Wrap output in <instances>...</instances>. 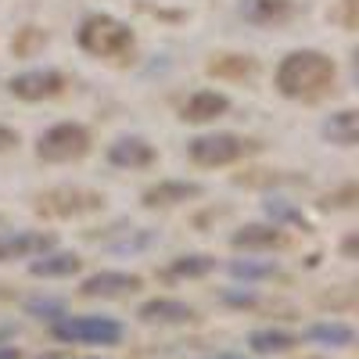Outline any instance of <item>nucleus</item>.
<instances>
[{
	"instance_id": "obj_1",
	"label": "nucleus",
	"mask_w": 359,
	"mask_h": 359,
	"mask_svg": "<svg viewBox=\"0 0 359 359\" xmlns=\"http://www.w3.org/2000/svg\"><path fill=\"white\" fill-rule=\"evenodd\" d=\"M334 62L320 50H294L277 69V86L284 97L294 101H320L334 90Z\"/></svg>"
},
{
	"instance_id": "obj_22",
	"label": "nucleus",
	"mask_w": 359,
	"mask_h": 359,
	"mask_svg": "<svg viewBox=\"0 0 359 359\" xmlns=\"http://www.w3.org/2000/svg\"><path fill=\"white\" fill-rule=\"evenodd\" d=\"M230 273L237 277V280H262V277H273V266L269 262H252V259H237V262H230Z\"/></svg>"
},
{
	"instance_id": "obj_4",
	"label": "nucleus",
	"mask_w": 359,
	"mask_h": 359,
	"mask_svg": "<svg viewBox=\"0 0 359 359\" xmlns=\"http://www.w3.org/2000/svg\"><path fill=\"white\" fill-rule=\"evenodd\" d=\"M104 205V198L97 191H86V187H54L43 191L36 198V212L50 216V219H69V216H86V212H97Z\"/></svg>"
},
{
	"instance_id": "obj_21",
	"label": "nucleus",
	"mask_w": 359,
	"mask_h": 359,
	"mask_svg": "<svg viewBox=\"0 0 359 359\" xmlns=\"http://www.w3.org/2000/svg\"><path fill=\"white\" fill-rule=\"evenodd\" d=\"M212 266L216 259H208V255H184L169 266V277H205V273H212Z\"/></svg>"
},
{
	"instance_id": "obj_2",
	"label": "nucleus",
	"mask_w": 359,
	"mask_h": 359,
	"mask_svg": "<svg viewBox=\"0 0 359 359\" xmlns=\"http://www.w3.org/2000/svg\"><path fill=\"white\" fill-rule=\"evenodd\" d=\"M79 47L94 57H111V62H118V57H126L133 50V33L123 22H115L108 15H94L79 25Z\"/></svg>"
},
{
	"instance_id": "obj_6",
	"label": "nucleus",
	"mask_w": 359,
	"mask_h": 359,
	"mask_svg": "<svg viewBox=\"0 0 359 359\" xmlns=\"http://www.w3.org/2000/svg\"><path fill=\"white\" fill-rule=\"evenodd\" d=\"M248 151H255V144L237 133H208V137L191 140V158L198 165H230L237 158H245Z\"/></svg>"
},
{
	"instance_id": "obj_9",
	"label": "nucleus",
	"mask_w": 359,
	"mask_h": 359,
	"mask_svg": "<svg viewBox=\"0 0 359 359\" xmlns=\"http://www.w3.org/2000/svg\"><path fill=\"white\" fill-rule=\"evenodd\" d=\"M50 248H54L50 233L22 230V233H11L8 241H0V262H8V259H33V255H43Z\"/></svg>"
},
{
	"instance_id": "obj_16",
	"label": "nucleus",
	"mask_w": 359,
	"mask_h": 359,
	"mask_svg": "<svg viewBox=\"0 0 359 359\" xmlns=\"http://www.w3.org/2000/svg\"><path fill=\"white\" fill-rule=\"evenodd\" d=\"M208 76H216V79H248V76H255V57H248V54H219L216 62H208Z\"/></svg>"
},
{
	"instance_id": "obj_27",
	"label": "nucleus",
	"mask_w": 359,
	"mask_h": 359,
	"mask_svg": "<svg viewBox=\"0 0 359 359\" xmlns=\"http://www.w3.org/2000/svg\"><path fill=\"white\" fill-rule=\"evenodd\" d=\"M208 359H248V355H237V352H216V355H208Z\"/></svg>"
},
{
	"instance_id": "obj_5",
	"label": "nucleus",
	"mask_w": 359,
	"mask_h": 359,
	"mask_svg": "<svg viewBox=\"0 0 359 359\" xmlns=\"http://www.w3.org/2000/svg\"><path fill=\"white\" fill-rule=\"evenodd\" d=\"M90 151V133L79 123H62V126H50L40 144H36V155L43 162H76Z\"/></svg>"
},
{
	"instance_id": "obj_26",
	"label": "nucleus",
	"mask_w": 359,
	"mask_h": 359,
	"mask_svg": "<svg viewBox=\"0 0 359 359\" xmlns=\"http://www.w3.org/2000/svg\"><path fill=\"white\" fill-rule=\"evenodd\" d=\"M29 313H57V316H65L57 302H29Z\"/></svg>"
},
{
	"instance_id": "obj_11",
	"label": "nucleus",
	"mask_w": 359,
	"mask_h": 359,
	"mask_svg": "<svg viewBox=\"0 0 359 359\" xmlns=\"http://www.w3.org/2000/svg\"><path fill=\"white\" fill-rule=\"evenodd\" d=\"M241 15L252 25H280L294 15V4L291 0H245Z\"/></svg>"
},
{
	"instance_id": "obj_7",
	"label": "nucleus",
	"mask_w": 359,
	"mask_h": 359,
	"mask_svg": "<svg viewBox=\"0 0 359 359\" xmlns=\"http://www.w3.org/2000/svg\"><path fill=\"white\" fill-rule=\"evenodd\" d=\"M8 90L22 101H47V97H57L65 90V76L54 72V69H33V72H18L11 76Z\"/></svg>"
},
{
	"instance_id": "obj_12",
	"label": "nucleus",
	"mask_w": 359,
	"mask_h": 359,
	"mask_svg": "<svg viewBox=\"0 0 359 359\" xmlns=\"http://www.w3.org/2000/svg\"><path fill=\"white\" fill-rule=\"evenodd\" d=\"M137 316L144 323H187L194 316V309L187 302H180V298H151V302L140 306Z\"/></svg>"
},
{
	"instance_id": "obj_28",
	"label": "nucleus",
	"mask_w": 359,
	"mask_h": 359,
	"mask_svg": "<svg viewBox=\"0 0 359 359\" xmlns=\"http://www.w3.org/2000/svg\"><path fill=\"white\" fill-rule=\"evenodd\" d=\"M0 359H15V348L11 345H0Z\"/></svg>"
},
{
	"instance_id": "obj_20",
	"label": "nucleus",
	"mask_w": 359,
	"mask_h": 359,
	"mask_svg": "<svg viewBox=\"0 0 359 359\" xmlns=\"http://www.w3.org/2000/svg\"><path fill=\"white\" fill-rule=\"evenodd\" d=\"M323 133L331 137V144H341V147H352L359 140V115L355 111H338L327 118Z\"/></svg>"
},
{
	"instance_id": "obj_24",
	"label": "nucleus",
	"mask_w": 359,
	"mask_h": 359,
	"mask_svg": "<svg viewBox=\"0 0 359 359\" xmlns=\"http://www.w3.org/2000/svg\"><path fill=\"white\" fill-rule=\"evenodd\" d=\"M266 212H269V216H277V219H302V216H298L294 208H287L284 201H269V205H266Z\"/></svg>"
},
{
	"instance_id": "obj_23",
	"label": "nucleus",
	"mask_w": 359,
	"mask_h": 359,
	"mask_svg": "<svg viewBox=\"0 0 359 359\" xmlns=\"http://www.w3.org/2000/svg\"><path fill=\"white\" fill-rule=\"evenodd\" d=\"M147 245H155V233H137V237H126V241H118L111 245L115 252H137V248H147Z\"/></svg>"
},
{
	"instance_id": "obj_17",
	"label": "nucleus",
	"mask_w": 359,
	"mask_h": 359,
	"mask_svg": "<svg viewBox=\"0 0 359 359\" xmlns=\"http://www.w3.org/2000/svg\"><path fill=\"white\" fill-rule=\"evenodd\" d=\"M248 348H252L255 355H280V352L294 348V334L273 331V327H262V331H252V334H248Z\"/></svg>"
},
{
	"instance_id": "obj_15",
	"label": "nucleus",
	"mask_w": 359,
	"mask_h": 359,
	"mask_svg": "<svg viewBox=\"0 0 359 359\" xmlns=\"http://www.w3.org/2000/svg\"><path fill=\"white\" fill-rule=\"evenodd\" d=\"M198 194H201L198 184H184V180H165V184L144 191V205H147V208H158V205H176V201L198 198Z\"/></svg>"
},
{
	"instance_id": "obj_8",
	"label": "nucleus",
	"mask_w": 359,
	"mask_h": 359,
	"mask_svg": "<svg viewBox=\"0 0 359 359\" xmlns=\"http://www.w3.org/2000/svg\"><path fill=\"white\" fill-rule=\"evenodd\" d=\"M140 287V277L137 273H123V269H104V273H94L83 280V294L86 298H123V294H133Z\"/></svg>"
},
{
	"instance_id": "obj_3",
	"label": "nucleus",
	"mask_w": 359,
	"mask_h": 359,
	"mask_svg": "<svg viewBox=\"0 0 359 359\" xmlns=\"http://www.w3.org/2000/svg\"><path fill=\"white\" fill-rule=\"evenodd\" d=\"M54 338L57 341H72V345H118L126 334V327L111 320V316H94V313H86V316H62V320H54Z\"/></svg>"
},
{
	"instance_id": "obj_19",
	"label": "nucleus",
	"mask_w": 359,
	"mask_h": 359,
	"mask_svg": "<svg viewBox=\"0 0 359 359\" xmlns=\"http://www.w3.org/2000/svg\"><path fill=\"white\" fill-rule=\"evenodd\" d=\"M29 269H33V277H72L79 269V259L72 252H54V255L43 252V259H36Z\"/></svg>"
},
{
	"instance_id": "obj_14",
	"label": "nucleus",
	"mask_w": 359,
	"mask_h": 359,
	"mask_svg": "<svg viewBox=\"0 0 359 359\" xmlns=\"http://www.w3.org/2000/svg\"><path fill=\"white\" fill-rule=\"evenodd\" d=\"M306 338L313 345H323V348H348L355 341V331L348 323H341V320H320V323H313L306 331Z\"/></svg>"
},
{
	"instance_id": "obj_18",
	"label": "nucleus",
	"mask_w": 359,
	"mask_h": 359,
	"mask_svg": "<svg viewBox=\"0 0 359 359\" xmlns=\"http://www.w3.org/2000/svg\"><path fill=\"white\" fill-rule=\"evenodd\" d=\"M287 241L280 226H245L233 233V245L237 248H280Z\"/></svg>"
},
{
	"instance_id": "obj_10",
	"label": "nucleus",
	"mask_w": 359,
	"mask_h": 359,
	"mask_svg": "<svg viewBox=\"0 0 359 359\" xmlns=\"http://www.w3.org/2000/svg\"><path fill=\"white\" fill-rule=\"evenodd\" d=\"M108 158L118 169H140V165L155 162V151H151V144L140 140V137H123V140H115L108 147Z\"/></svg>"
},
{
	"instance_id": "obj_25",
	"label": "nucleus",
	"mask_w": 359,
	"mask_h": 359,
	"mask_svg": "<svg viewBox=\"0 0 359 359\" xmlns=\"http://www.w3.org/2000/svg\"><path fill=\"white\" fill-rule=\"evenodd\" d=\"M15 144H18V133L8 130V126H0V151H11Z\"/></svg>"
},
{
	"instance_id": "obj_13",
	"label": "nucleus",
	"mask_w": 359,
	"mask_h": 359,
	"mask_svg": "<svg viewBox=\"0 0 359 359\" xmlns=\"http://www.w3.org/2000/svg\"><path fill=\"white\" fill-rule=\"evenodd\" d=\"M226 108H230V101L223 94H216V90H201V94H194L184 104V118L187 123H212V118H219Z\"/></svg>"
}]
</instances>
